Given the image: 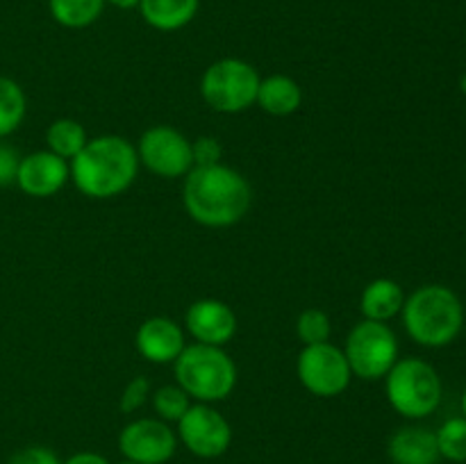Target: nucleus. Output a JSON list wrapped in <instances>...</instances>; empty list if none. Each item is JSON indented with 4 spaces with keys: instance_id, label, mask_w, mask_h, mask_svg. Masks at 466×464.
I'll return each instance as SVG.
<instances>
[{
    "instance_id": "obj_1",
    "label": "nucleus",
    "mask_w": 466,
    "mask_h": 464,
    "mask_svg": "<svg viewBox=\"0 0 466 464\" xmlns=\"http://www.w3.org/2000/svg\"><path fill=\"white\" fill-rule=\"evenodd\" d=\"M182 196L189 217L208 227L235 226L246 217L253 200L248 180L221 162L191 168Z\"/></svg>"
},
{
    "instance_id": "obj_2",
    "label": "nucleus",
    "mask_w": 466,
    "mask_h": 464,
    "mask_svg": "<svg viewBox=\"0 0 466 464\" xmlns=\"http://www.w3.org/2000/svg\"><path fill=\"white\" fill-rule=\"evenodd\" d=\"M139 155L118 135L96 136L71 159V177L89 198H112L135 182Z\"/></svg>"
},
{
    "instance_id": "obj_3",
    "label": "nucleus",
    "mask_w": 466,
    "mask_h": 464,
    "mask_svg": "<svg viewBox=\"0 0 466 464\" xmlns=\"http://www.w3.org/2000/svg\"><path fill=\"white\" fill-rule=\"evenodd\" d=\"M403 323L408 335L428 348H441L455 341L464 326V308L453 289L426 285L403 303Z\"/></svg>"
},
{
    "instance_id": "obj_4",
    "label": "nucleus",
    "mask_w": 466,
    "mask_h": 464,
    "mask_svg": "<svg viewBox=\"0 0 466 464\" xmlns=\"http://www.w3.org/2000/svg\"><path fill=\"white\" fill-rule=\"evenodd\" d=\"M177 387L200 403L228 398L237 385V367L221 346H185L176 359Z\"/></svg>"
},
{
    "instance_id": "obj_5",
    "label": "nucleus",
    "mask_w": 466,
    "mask_h": 464,
    "mask_svg": "<svg viewBox=\"0 0 466 464\" xmlns=\"http://www.w3.org/2000/svg\"><path fill=\"white\" fill-rule=\"evenodd\" d=\"M387 400L403 417H428L441 403L440 373L419 358L399 359L387 373Z\"/></svg>"
},
{
    "instance_id": "obj_6",
    "label": "nucleus",
    "mask_w": 466,
    "mask_h": 464,
    "mask_svg": "<svg viewBox=\"0 0 466 464\" xmlns=\"http://www.w3.org/2000/svg\"><path fill=\"white\" fill-rule=\"evenodd\" d=\"M259 76L248 62L226 57L208 66L200 80L203 100L221 114H237L258 100Z\"/></svg>"
},
{
    "instance_id": "obj_7",
    "label": "nucleus",
    "mask_w": 466,
    "mask_h": 464,
    "mask_svg": "<svg viewBox=\"0 0 466 464\" xmlns=\"http://www.w3.org/2000/svg\"><path fill=\"white\" fill-rule=\"evenodd\" d=\"M344 355L353 376L362 380H378V378H385L399 362V341L385 321L364 318L350 330Z\"/></svg>"
},
{
    "instance_id": "obj_8",
    "label": "nucleus",
    "mask_w": 466,
    "mask_h": 464,
    "mask_svg": "<svg viewBox=\"0 0 466 464\" xmlns=\"http://www.w3.org/2000/svg\"><path fill=\"white\" fill-rule=\"evenodd\" d=\"M296 371H299L300 385L323 398L339 396L341 391L349 389L350 378H353L344 350L337 348L330 341L305 346L299 355Z\"/></svg>"
},
{
    "instance_id": "obj_9",
    "label": "nucleus",
    "mask_w": 466,
    "mask_h": 464,
    "mask_svg": "<svg viewBox=\"0 0 466 464\" xmlns=\"http://www.w3.org/2000/svg\"><path fill=\"white\" fill-rule=\"evenodd\" d=\"M139 162L159 177H182L194 168L191 141L171 126H155L141 135Z\"/></svg>"
},
{
    "instance_id": "obj_10",
    "label": "nucleus",
    "mask_w": 466,
    "mask_h": 464,
    "mask_svg": "<svg viewBox=\"0 0 466 464\" xmlns=\"http://www.w3.org/2000/svg\"><path fill=\"white\" fill-rule=\"evenodd\" d=\"M177 435L196 458L212 459L230 449L232 428L218 409L209 408L208 403H198L191 405L177 421Z\"/></svg>"
},
{
    "instance_id": "obj_11",
    "label": "nucleus",
    "mask_w": 466,
    "mask_h": 464,
    "mask_svg": "<svg viewBox=\"0 0 466 464\" xmlns=\"http://www.w3.org/2000/svg\"><path fill=\"white\" fill-rule=\"evenodd\" d=\"M123 458L137 464H164L177 449V437L159 419H137L118 435Z\"/></svg>"
},
{
    "instance_id": "obj_12",
    "label": "nucleus",
    "mask_w": 466,
    "mask_h": 464,
    "mask_svg": "<svg viewBox=\"0 0 466 464\" xmlns=\"http://www.w3.org/2000/svg\"><path fill=\"white\" fill-rule=\"evenodd\" d=\"M68 176H71V166L66 159L50 150H36V153L21 157L16 185L21 187L23 194L32 196V198H48L66 185Z\"/></svg>"
},
{
    "instance_id": "obj_13",
    "label": "nucleus",
    "mask_w": 466,
    "mask_h": 464,
    "mask_svg": "<svg viewBox=\"0 0 466 464\" xmlns=\"http://www.w3.org/2000/svg\"><path fill=\"white\" fill-rule=\"evenodd\" d=\"M187 330L198 344L226 346L237 332V317L230 305L217 298L196 300L187 309Z\"/></svg>"
},
{
    "instance_id": "obj_14",
    "label": "nucleus",
    "mask_w": 466,
    "mask_h": 464,
    "mask_svg": "<svg viewBox=\"0 0 466 464\" xmlns=\"http://www.w3.org/2000/svg\"><path fill=\"white\" fill-rule=\"evenodd\" d=\"M137 348L148 362H176L185 350V335L173 318L153 317L137 330Z\"/></svg>"
},
{
    "instance_id": "obj_15",
    "label": "nucleus",
    "mask_w": 466,
    "mask_h": 464,
    "mask_svg": "<svg viewBox=\"0 0 466 464\" xmlns=\"http://www.w3.org/2000/svg\"><path fill=\"white\" fill-rule=\"evenodd\" d=\"M387 453L394 464H437L441 458L435 432L421 426H408L394 432Z\"/></svg>"
},
{
    "instance_id": "obj_16",
    "label": "nucleus",
    "mask_w": 466,
    "mask_h": 464,
    "mask_svg": "<svg viewBox=\"0 0 466 464\" xmlns=\"http://www.w3.org/2000/svg\"><path fill=\"white\" fill-rule=\"evenodd\" d=\"M200 0H141L144 21L159 32H176L196 18Z\"/></svg>"
},
{
    "instance_id": "obj_17",
    "label": "nucleus",
    "mask_w": 466,
    "mask_h": 464,
    "mask_svg": "<svg viewBox=\"0 0 466 464\" xmlns=\"http://www.w3.org/2000/svg\"><path fill=\"white\" fill-rule=\"evenodd\" d=\"M405 296L399 282L390 277H378L369 282L367 289L362 291L360 298V309L369 321H390L403 309Z\"/></svg>"
},
{
    "instance_id": "obj_18",
    "label": "nucleus",
    "mask_w": 466,
    "mask_h": 464,
    "mask_svg": "<svg viewBox=\"0 0 466 464\" xmlns=\"http://www.w3.org/2000/svg\"><path fill=\"white\" fill-rule=\"evenodd\" d=\"M255 103L264 112L273 116H289L303 103V91L299 82L289 76H268L267 80H259L258 100Z\"/></svg>"
},
{
    "instance_id": "obj_19",
    "label": "nucleus",
    "mask_w": 466,
    "mask_h": 464,
    "mask_svg": "<svg viewBox=\"0 0 466 464\" xmlns=\"http://www.w3.org/2000/svg\"><path fill=\"white\" fill-rule=\"evenodd\" d=\"M86 141L89 136H86L85 126L73 118H57L55 123H50L48 132H46V144H48L50 153L59 155L66 162L85 148Z\"/></svg>"
},
{
    "instance_id": "obj_20",
    "label": "nucleus",
    "mask_w": 466,
    "mask_h": 464,
    "mask_svg": "<svg viewBox=\"0 0 466 464\" xmlns=\"http://www.w3.org/2000/svg\"><path fill=\"white\" fill-rule=\"evenodd\" d=\"M55 21L71 30L91 25L103 14L105 0H48Z\"/></svg>"
},
{
    "instance_id": "obj_21",
    "label": "nucleus",
    "mask_w": 466,
    "mask_h": 464,
    "mask_svg": "<svg viewBox=\"0 0 466 464\" xmlns=\"http://www.w3.org/2000/svg\"><path fill=\"white\" fill-rule=\"evenodd\" d=\"M25 94L12 77L0 76V139L18 130L25 118Z\"/></svg>"
},
{
    "instance_id": "obj_22",
    "label": "nucleus",
    "mask_w": 466,
    "mask_h": 464,
    "mask_svg": "<svg viewBox=\"0 0 466 464\" xmlns=\"http://www.w3.org/2000/svg\"><path fill=\"white\" fill-rule=\"evenodd\" d=\"M437 449L444 459L451 462H466V419L455 417L441 423L440 430L435 432Z\"/></svg>"
},
{
    "instance_id": "obj_23",
    "label": "nucleus",
    "mask_w": 466,
    "mask_h": 464,
    "mask_svg": "<svg viewBox=\"0 0 466 464\" xmlns=\"http://www.w3.org/2000/svg\"><path fill=\"white\" fill-rule=\"evenodd\" d=\"M153 408L164 421H180L187 409L191 408L189 394L177 385L159 387L153 394Z\"/></svg>"
},
{
    "instance_id": "obj_24",
    "label": "nucleus",
    "mask_w": 466,
    "mask_h": 464,
    "mask_svg": "<svg viewBox=\"0 0 466 464\" xmlns=\"http://www.w3.org/2000/svg\"><path fill=\"white\" fill-rule=\"evenodd\" d=\"M330 318L321 309H305L303 314L296 321V332H299V339L305 346L312 344H323V341L330 339Z\"/></svg>"
},
{
    "instance_id": "obj_25",
    "label": "nucleus",
    "mask_w": 466,
    "mask_h": 464,
    "mask_svg": "<svg viewBox=\"0 0 466 464\" xmlns=\"http://www.w3.org/2000/svg\"><path fill=\"white\" fill-rule=\"evenodd\" d=\"M191 155H194V166H212L223 157V148L214 136H198L191 141Z\"/></svg>"
},
{
    "instance_id": "obj_26",
    "label": "nucleus",
    "mask_w": 466,
    "mask_h": 464,
    "mask_svg": "<svg viewBox=\"0 0 466 464\" xmlns=\"http://www.w3.org/2000/svg\"><path fill=\"white\" fill-rule=\"evenodd\" d=\"M148 394H150L148 378H141V376L135 378V380L127 382V387L123 389L121 409L123 412H135V409H139L141 405L146 403Z\"/></svg>"
},
{
    "instance_id": "obj_27",
    "label": "nucleus",
    "mask_w": 466,
    "mask_h": 464,
    "mask_svg": "<svg viewBox=\"0 0 466 464\" xmlns=\"http://www.w3.org/2000/svg\"><path fill=\"white\" fill-rule=\"evenodd\" d=\"M18 164H21V155L14 146L0 141V187H9L16 182Z\"/></svg>"
},
{
    "instance_id": "obj_28",
    "label": "nucleus",
    "mask_w": 466,
    "mask_h": 464,
    "mask_svg": "<svg viewBox=\"0 0 466 464\" xmlns=\"http://www.w3.org/2000/svg\"><path fill=\"white\" fill-rule=\"evenodd\" d=\"M9 464H62L57 455L46 446H27V449L18 450Z\"/></svg>"
},
{
    "instance_id": "obj_29",
    "label": "nucleus",
    "mask_w": 466,
    "mask_h": 464,
    "mask_svg": "<svg viewBox=\"0 0 466 464\" xmlns=\"http://www.w3.org/2000/svg\"><path fill=\"white\" fill-rule=\"evenodd\" d=\"M64 464H109V459L98 453H89V450H85V453L71 455Z\"/></svg>"
},
{
    "instance_id": "obj_30",
    "label": "nucleus",
    "mask_w": 466,
    "mask_h": 464,
    "mask_svg": "<svg viewBox=\"0 0 466 464\" xmlns=\"http://www.w3.org/2000/svg\"><path fill=\"white\" fill-rule=\"evenodd\" d=\"M105 3L114 5L118 9H132V7H139L141 0H105Z\"/></svg>"
},
{
    "instance_id": "obj_31",
    "label": "nucleus",
    "mask_w": 466,
    "mask_h": 464,
    "mask_svg": "<svg viewBox=\"0 0 466 464\" xmlns=\"http://www.w3.org/2000/svg\"><path fill=\"white\" fill-rule=\"evenodd\" d=\"M460 89H462V94H466V73H464L462 82H460Z\"/></svg>"
},
{
    "instance_id": "obj_32",
    "label": "nucleus",
    "mask_w": 466,
    "mask_h": 464,
    "mask_svg": "<svg viewBox=\"0 0 466 464\" xmlns=\"http://www.w3.org/2000/svg\"><path fill=\"white\" fill-rule=\"evenodd\" d=\"M462 414H464V419H466V391H464V396H462Z\"/></svg>"
},
{
    "instance_id": "obj_33",
    "label": "nucleus",
    "mask_w": 466,
    "mask_h": 464,
    "mask_svg": "<svg viewBox=\"0 0 466 464\" xmlns=\"http://www.w3.org/2000/svg\"><path fill=\"white\" fill-rule=\"evenodd\" d=\"M121 464H137V462H130V459H126V462H121Z\"/></svg>"
}]
</instances>
